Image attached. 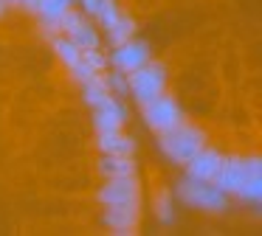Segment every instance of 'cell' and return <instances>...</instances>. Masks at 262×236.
<instances>
[{
  "label": "cell",
  "mask_w": 262,
  "mask_h": 236,
  "mask_svg": "<svg viewBox=\"0 0 262 236\" xmlns=\"http://www.w3.org/2000/svg\"><path fill=\"white\" fill-rule=\"evenodd\" d=\"M51 45H54V51H57V56L65 62V67L68 70H74L76 65H79V59H82V51L76 48L74 42H71L65 34H57V37H51Z\"/></svg>",
  "instance_id": "17"
},
{
  "label": "cell",
  "mask_w": 262,
  "mask_h": 236,
  "mask_svg": "<svg viewBox=\"0 0 262 236\" xmlns=\"http://www.w3.org/2000/svg\"><path fill=\"white\" fill-rule=\"evenodd\" d=\"M183 166H186V177L214 183L217 172H220V166H223V155H220V152H214V149H209V146H203V149L194 152Z\"/></svg>",
  "instance_id": "9"
},
{
  "label": "cell",
  "mask_w": 262,
  "mask_h": 236,
  "mask_svg": "<svg viewBox=\"0 0 262 236\" xmlns=\"http://www.w3.org/2000/svg\"><path fill=\"white\" fill-rule=\"evenodd\" d=\"M127 93L138 104H147V101L158 99L161 93H166V65L149 59L133 73H127Z\"/></svg>",
  "instance_id": "3"
},
{
  "label": "cell",
  "mask_w": 262,
  "mask_h": 236,
  "mask_svg": "<svg viewBox=\"0 0 262 236\" xmlns=\"http://www.w3.org/2000/svg\"><path fill=\"white\" fill-rule=\"evenodd\" d=\"M158 146L172 163H181L183 166L194 152L206 146V135H203V129L181 121L175 127H169L166 132H158Z\"/></svg>",
  "instance_id": "2"
},
{
  "label": "cell",
  "mask_w": 262,
  "mask_h": 236,
  "mask_svg": "<svg viewBox=\"0 0 262 236\" xmlns=\"http://www.w3.org/2000/svg\"><path fill=\"white\" fill-rule=\"evenodd\" d=\"M96 146L102 155H136V140L130 135H124L121 129L113 132H99L96 135Z\"/></svg>",
  "instance_id": "12"
},
{
  "label": "cell",
  "mask_w": 262,
  "mask_h": 236,
  "mask_svg": "<svg viewBox=\"0 0 262 236\" xmlns=\"http://www.w3.org/2000/svg\"><path fill=\"white\" fill-rule=\"evenodd\" d=\"M102 222L107 225L113 233L119 236H133L138 230L141 222V211H138V202H119V205H104Z\"/></svg>",
  "instance_id": "7"
},
{
  "label": "cell",
  "mask_w": 262,
  "mask_h": 236,
  "mask_svg": "<svg viewBox=\"0 0 262 236\" xmlns=\"http://www.w3.org/2000/svg\"><path fill=\"white\" fill-rule=\"evenodd\" d=\"M107 87H110V93L116 96V99H121V96H127V73H119V70H113V73H107Z\"/></svg>",
  "instance_id": "20"
},
{
  "label": "cell",
  "mask_w": 262,
  "mask_h": 236,
  "mask_svg": "<svg viewBox=\"0 0 262 236\" xmlns=\"http://www.w3.org/2000/svg\"><path fill=\"white\" fill-rule=\"evenodd\" d=\"M71 6H74V0H37L34 14L40 17V28H42V34H46L48 39L59 34L57 20H59V14H62L65 9H71Z\"/></svg>",
  "instance_id": "11"
},
{
  "label": "cell",
  "mask_w": 262,
  "mask_h": 236,
  "mask_svg": "<svg viewBox=\"0 0 262 236\" xmlns=\"http://www.w3.org/2000/svg\"><path fill=\"white\" fill-rule=\"evenodd\" d=\"M79 3H82V11H85V14H96V9H99L102 0H79Z\"/></svg>",
  "instance_id": "21"
},
{
  "label": "cell",
  "mask_w": 262,
  "mask_h": 236,
  "mask_svg": "<svg viewBox=\"0 0 262 236\" xmlns=\"http://www.w3.org/2000/svg\"><path fill=\"white\" fill-rule=\"evenodd\" d=\"M17 6H23V9H29V11H34V6H37V0H20Z\"/></svg>",
  "instance_id": "22"
},
{
  "label": "cell",
  "mask_w": 262,
  "mask_h": 236,
  "mask_svg": "<svg viewBox=\"0 0 262 236\" xmlns=\"http://www.w3.org/2000/svg\"><path fill=\"white\" fill-rule=\"evenodd\" d=\"M119 14H121V9H119V3H116V0H102V3H99V9H96V20H99V26L104 28V31H107L110 26H113L116 20H119Z\"/></svg>",
  "instance_id": "18"
},
{
  "label": "cell",
  "mask_w": 262,
  "mask_h": 236,
  "mask_svg": "<svg viewBox=\"0 0 262 236\" xmlns=\"http://www.w3.org/2000/svg\"><path fill=\"white\" fill-rule=\"evenodd\" d=\"M96 197L102 205H119V202H138L141 205L138 174H130V177H104V185L99 188Z\"/></svg>",
  "instance_id": "6"
},
{
  "label": "cell",
  "mask_w": 262,
  "mask_h": 236,
  "mask_svg": "<svg viewBox=\"0 0 262 236\" xmlns=\"http://www.w3.org/2000/svg\"><path fill=\"white\" fill-rule=\"evenodd\" d=\"M141 107H144V124H147L152 132H166L169 127H175V124L183 121L181 104L166 93H161L158 99L147 101V104H141Z\"/></svg>",
  "instance_id": "5"
},
{
  "label": "cell",
  "mask_w": 262,
  "mask_h": 236,
  "mask_svg": "<svg viewBox=\"0 0 262 236\" xmlns=\"http://www.w3.org/2000/svg\"><path fill=\"white\" fill-rule=\"evenodd\" d=\"M6 9H9V6H6V0H0V14H3Z\"/></svg>",
  "instance_id": "23"
},
{
  "label": "cell",
  "mask_w": 262,
  "mask_h": 236,
  "mask_svg": "<svg viewBox=\"0 0 262 236\" xmlns=\"http://www.w3.org/2000/svg\"><path fill=\"white\" fill-rule=\"evenodd\" d=\"M99 174L102 177H130V174H138L136 157L133 155H102L99 157Z\"/></svg>",
  "instance_id": "13"
},
{
  "label": "cell",
  "mask_w": 262,
  "mask_h": 236,
  "mask_svg": "<svg viewBox=\"0 0 262 236\" xmlns=\"http://www.w3.org/2000/svg\"><path fill=\"white\" fill-rule=\"evenodd\" d=\"M136 17H130V14H119V20L113 22V26L107 28V39H110V45H121V42H127V39H133L136 37Z\"/></svg>",
  "instance_id": "16"
},
{
  "label": "cell",
  "mask_w": 262,
  "mask_h": 236,
  "mask_svg": "<svg viewBox=\"0 0 262 236\" xmlns=\"http://www.w3.org/2000/svg\"><path fill=\"white\" fill-rule=\"evenodd\" d=\"M152 56H149V45L144 42V39H127V42L116 45L113 48V56H110V65L116 67L119 73H133L136 67H141L144 62H149Z\"/></svg>",
  "instance_id": "8"
},
{
  "label": "cell",
  "mask_w": 262,
  "mask_h": 236,
  "mask_svg": "<svg viewBox=\"0 0 262 236\" xmlns=\"http://www.w3.org/2000/svg\"><path fill=\"white\" fill-rule=\"evenodd\" d=\"M124 121H127V107L121 104V99H116V96H107L102 104L93 107V127H96V132L121 129Z\"/></svg>",
  "instance_id": "10"
},
{
  "label": "cell",
  "mask_w": 262,
  "mask_h": 236,
  "mask_svg": "<svg viewBox=\"0 0 262 236\" xmlns=\"http://www.w3.org/2000/svg\"><path fill=\"white\" fill-rule=\"evenodd\" d=\"M82 96H85V101L91 107H96L113 93H110V87H107V79H104L102 73H96V76H91L88 82H82Z\"/></svg>",
  "instance_id": "15"
},
{
  "label": "cell",
  "mask_w": 262,
  "mask_h": 236,
  "mask_svg": "<svg viewBox=\"0 0 262 236\" xmlns=\"http://www.w3.org/2000/svg\"><path fill=\"white\" fill-rule=\"evenodd\" d=\"M217 188L245 202H262V160L259 157H223L214 180Z\"/></svg>",
  "instance_id": "1"
},
{
  "label": "cell",
  "mask_w": 262,
  "mask_h": 236,
  "mask_svg": "<svg viewBox=\"0 0 262 236\" xmlns=\"http://www.w3.org/2000/svg\"><path fill=\"white\" fill-rule=\"evenodd\" d=\"M178 197H181L186 205L209 211V214H223L228 208V194L223 188H217L214 183H206V180L183 177L181 183H178Z\"/></svg>",
  "instance_id": "4"
},
{
  "label": "cell",
  "mask_w": 262,
  "mask_h": 236,
  "mask_svg": "<svg viewBox=\"0 0 262 236\" xmlns=\"http://www.w3.org/2000/svg\"><path fill=\"white\" fill-rule=\"evenodd\" d=\"M65 37H68L79 51H93V48H99V31L85 20V17H82V20L76 22V26L71 28V31L65 34Z\"/></svg>",
  "instance_id": "14"
},
{
  "label": "cell",
  "mask_w": 262,
  "mask_h": 236,
  "mask_svg": "<svg viewBox=\"0 0 262 236\" xmlns=\"http://www.w3.org/2000/svg\"><path fill=\"white\" fill-rule=\"evenodd\" d=\"M155 217H158V222L172 225L175 211H172V194H169V191H161V194L155 197Z\"/></svg>",
  "instance_id": "19"
}]
</instances>
